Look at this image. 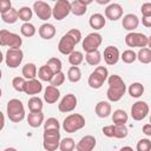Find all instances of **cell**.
<instances>
[{"label": "cell", "instance_id": "cell-1", "mask_svg": "<svg viewBox=\"0 0 151 151\" xmlns=\"http://www.w3.org/2000/svg\"><path fill=\"white\" fill-rule=\"evenodd\" d=\"M107 84H109V88L106 91V97L112 103H116V101H119L125 92L127 91L126 88V85L123 80V78L118 74H112V76H109L107 78Z\"/></svg>", "mask_w": 151, "mask_h": 151}, {"label": "cell", "instance_id": "cell-2", "mask_svg": "<svg viewBox=\"0 0 151 151\" xmlns=\"http://www.w3.org/2000/svg\"><path fill=\"white\" fill-rule=\"evenodd\" d=\"M6 113L12 123H20L25 118V107L20 99H9L6 106Z\"/></svg>", "mask_w": 151, "mask_h": 151}, {"label": "cell", "instance_id": "cell-3", "mask_svg": "<svg viewBox=\"0 0 151 151\" xmlns=\"http://www.w3.org/2000/svg\"><path fill=\"white\" fill-rule=\"evenodd\" d=\"M85 124L86 122H85L84 116H81L80 113H71L63 120L61 127L67 133H74L81 130L85 126Z\"/></svg>", "mask_w": 151, "mask_h": 151}, {"label": "cell", "instance_id": "cell-4", "mask_svg": "<svg viewBox=\"0 0 151 151\" xmlns=\"http://www.w3.org/2000/svg\"><path fill=\"white\" fill-rule=\"evenodd\" d=\"M107 78H109L107 68L105 66H97L94 68V71L91 72V74L88 76L87 84L91 88L98 90L104 85V83L107 80Z\"/></svg>", "mask_w": 151, "mask_h": 151}, {"label": "cell", "instance_id": "cell-5", "mask_svg": "<svg viewBox=\"0 0 151 151\" xmlns=\"http://www.w3.org/2000/svg\"><path fill=\"white\" fill-rule=\"evenodd\" d=\"M60 132L59 130H44L42 146L47 151H55L60 145Z\"/></svg>", "mask_w": 151, "mask_h": 151}, {"label": "cell", "instance_id": "cell-6", "mask_svg": "<svg viewBox=\"0 0 151 151\" xmlns=\"http://www.w3.org/2000/svg\"><path fill=\"white\" fill-rule=\"evenodd\" d=\"M0 45L7 46L9 48H20L22 45V38L13 32H9L7 29L0 31Z\"/></svg>", "mask_w": 151, "mask_h": 151}, {"label": "cell", "instance_id": "cell-7", "mask_svg": "<svg viewBox=\"0 0 151 151\" xmlns=\"http://www.w3.org/2000/svg\"><path fill=\"white\" fill-rule=\"evenodd\" d=\"M149 37L140 32H129L125 35V44L127 47H146Z\"/></svg>", "mask_w": 151, "mask_h": 151}, {"label": "cell", "instance_id": "cell-8", "mask_svg": "<svg viewBox=\"0 0 151 151\" xmlns=\"http://www.w3.org/2000/svg\"><path fill=\"white\" fill-rule=\"evenodd\" d=\"M24 60V52L21 48H8L5 55V63L9 68H17Z\"/></svg>", "mask_w": 151, "mask_h": 151}, {"label": "cell", "instance_id": "cell-9", "mask_svg": "<svg viewBox=\"0 0 151 151\" xmlns=\"http://www.w3.org/2000/svg\"><path fill=\"white\" fill-rule=\"evenodd\" d=\"M77 44L78 41L74 39V37L70 32H67L60 38L59 44H58V51L64 55H68L70 53L74 51V47Z\"/></svg>", "mask_w": 151, "mask_h": 151}, {"label": "cell", "instance_id": "cell-10", "mask_svg": "<svg viewBox=\"0 0 151 151\" xmlns=\"http://www.w3.org/2000/svg\"><path fill=\"white\" fill-rule=\"evenodd\" d=\"M71 13V2L68 0H57L52 8V17L60 21Z\"/></svg>", "mask_w": 151, "mask_h": 151}, {"label": "cell", "instance_id": "cell-11", "mask_svg": "<svg viewBox=\"0 0 151 151\" xmlns=\"http://www.w3.org/2000/svg\"><path fill=\"white\" fill-rule=\"evenodd\" d=\"M149 111H150V107H149L146 101L137 100L131 106V117L133 120L140 122V120L146 118V116L149 114Z\"/></svg>", "mask_w": 151, "mask_h": 151}, {"label": "cell", "instance_id": "cell-12", "mask_svg": "<svg viewBox=\"0 0 151 151\" xmlns=\"http://www.w3.org/2000/svg\"><path fill=\"white\" fill-rule=\"evenodd\" d=\"M101 42H103L101 34L98 32H92V33H88L84 38L81 45H83V50L85 52H91V51L98 50V47L101 45Z\"/></svg>", "mask_w": 151, "mask_h": 151}, {"label": "cell", "instance_id": "cell-13", "mask_svg": "<svg viewBox=\"0 0 151 151\" xmlns=\"http://www.w3.org/2000/svg\"><path fill=\"white\" fill-rule=\"evenodd\" d=\"M33 11L35 13V15L44 21H47L51 17H52V7L41 0H38L33 4Z\"/></svg>", "mask_w": 151, "mask_h": 151}, {"label": "cell", "instance_id": "cell-14", "mask_svg": "<svg viewBox=\"0 0 151 151\" xmlns=\"http://www.w3.org/2000/svg\"><path fill=\"white\" fill-rule=\"evenodd\" d=\"M77 104H78V99L76 94L67 93L66 96L63 97V99L58 104V110L63 113H68V112H72L77 107Z\"/></svg>", "mask_w": 151, "mask_h": 151}, {"label": "cell", "instance_id": "cell-15", "mask_svg": "<svg viewBox=\"0 0 151 151\" xmlns=\"http://www.w3.org/2000/svg\"><path fill=\"white\" fill-rule=\"evenodd\" d=\"M123 7L119 4H109L105 8V18L111 20V21H117L118 19H120L123 17Z\"/></svg>", "mask_w": 151, "mask_h": 151}, {"label": "cell", "instance_id": "cell-16", "mask_svg": "<svg viewBox=\"0 0 151 151\" xmlns=\"http://www.w3.org/2000/svg\"><path fill=\"white\" fill-rule=\"evenodd\" d=\"M120 59V52L116 46H107L104 50V61L110 65L113 66L116 65Z\"/></svg>", "mask_w": 151, "mask_h": 151}, {"label": "cell", "instance_id": "cell-17", "mask_svg": "<svg viewBox=\"0 0 151 151\" xmlns=\"http://www.w3.org/2000/svg\"><path fill=\"white\" fill-rule=\"evenodd\" d=\"M96 144H97V140L94 136L86 134L81 137L80 140L76 144V150L77 151H92L96 147Z\"/></svg>", "mask_w": 151, "mask_h": 151}, {"label": "cell", "instance_id": "cell-18", "mask_svg": "<svg viewBox=\"0 0 151 151\" xmlns=\"http://www.w3.org/2000/svg\"><path fill=\"white\" fill-rule=\"evenodd\" d=\"M42 91V84H41V80L39 79H28L26 80V84H25V90L24 92L28 96H37L39 94L40 92Z\"/></svg>", "mask_w": 151, "mask_h": 151}, {"label": "cell", "instance_id": "cell-19", "mask_svg": "<svg viewBox=\"0 0 151 151\" xmlns=\"http://www.w3.org/2000/svg\"><path fill=\"white\" fill-rule=\"evenodd\" d=\"M122 26H123L124 29H126L129 32H132L139 26V18L133 13H129V14L123 17Z\"/></svg>", "mask_w": 151, "mask_h": 151}, {"label": "cell", "instance_id": "cell-20", "mask_svg": "<svg viewBox=\"0 0 151 151\" xmlns=\"http://www.w3.org/2000/svg\"><path fill=\"white\" fill-rule=\"evenodd\" d=\"M60 98V91L57 86L53 85H48L46 86L45 91H44V100L47 104H54L58 101V99Z\"/></svg>", "mask_w": 151, "mask_h": 151}, {"label": "cell", "instance_id": "cell-21", "mask_svg": "<svg viewBox=\"0 0 151 151\" xmlns=\"http://www.w3.org/2000/svg\"><path fill=\"white\" fill-rule=\"evenodd\" d=\"M38 33H39V35H40L41 39H44V40H51L52 38H54V35L57 33V29H55V27H54L53 24L45 22V24H42L39 27Z\"/></svg>", "mask_w": 151, "mask_h": 151}, {"label": "cell", "instance_id": "cell-22", "mask_svg": "<svg viewBox=\"0 0 151 151\" xmlns=\"http://www.w3.org/2000/svg\"><path fill=\"white\" fill-rule=\"evenodd\" d=\"M94 112L99 118H107L111 113H112V107L111 104L109 101L105 100H100L97 103L96 107H94Z\"/></svg>", "mask_w": 151, "mask_h": 151}, {"label": "cell", "instance_id": "cell-23", "mask_svg": "<svg viewBox=\"0 0 151 151\" xmlns=\"http://www.w3.org/2000/svg\"><path fill=\"white\" fill-rule=\"evenodd\" d=\"M88 25L91 26V28H93L94 31L101 29L104 28V26L106 25V18L100 14V13H93L90 19H88Z\"/></svg>", "mask_w": 151, "mask_h": 151}, {"label": "cell", "instance_id": "cell-24", "mask_svg": "<svg viewBox=\"0 0 151 151\" xmlns=\"http://www.w3.org/2000/svg\"><path fill=\"white\" fill-rule=\"evenodd\" d=\"M27 123L33 129H37L41 124H44V113H42V111L29 112L28 116H27Z\"/></svg>", "mask_w": 151, "mask_h": 151}, {"label": "cell", "instance_id": "cell-25", "mask_svg": "<svg viewBox=\"0 0 151 151\" xmlns=\"http://www.w3.org/2000/svg\"><path fill=\"white\" fill-rule=\"evenodd\" d=\"M129 120V114L122 110V109H117L113 111L112 113V122L113 124H117V125H125Z\"/></svg>", "mask_w": 151, "mask_h": 151}, {"label": "cell", "instance_id": "cell-26", "mask_svg": "<svg viewBox=\"0 0 151 151\" xmlns=\"http://www.w3.org/2000/svg\"><path fill=\"white\" fill-rule=\"evenodd\" d=\"M53 76H54V72L51 70V67L47 64L40 66L38 70V78L41 81H51Z\"/></svg>", "mask_w": 151, "mask_h": 151}, {"label": "cell", "instance_id": "cell-27", "mask_svg": "<svg viewBox=\"0 0 151 151\" xmlns=\"http://www.w3.org/2000/svg\"><path fill=\"white\" fill-rule=\"evenodd\" d=\"M85 60L90 66H98L100 64V61H101V53L98 50L91 51V52H86Z\"/></svg>", "mask_w": 151, "mask_h": 151}, {"label": "cell", "instance_id": "cell-28", "mask_svg": "<svg viewBox=\"0 0 151 151\" xmlns=\"http://www.w3.org/2000/svg\"><path fill=\"white\" fill-rule=\"evenodd\" d=\"M37 73H38V70H37V66L35 64L33 63H27L22 66V70H21V74L22 77H25L27 80L28 79H34L37 77Z\"/></svg>", "mask_w": 151, "mask_h": 151}, {"label": "cell", "instance_id": "cell-29", "mask_svg": "<svg viewBox=\"0 0 151 151\" xmlns=\"http://www.w3.org/2000/svg\"><path fill=\"white\" fill-rule=\"evenodd\" d=\"M1 19L6 24H14L19 20V13L18 9H15L14 7H12L11 9H8L5 13H1Z\"/></svg>", "mask_w": 151, "mask_h": 151}, {"label": "cell", "instance_id": "cell-30", "mask_svg": "<svg viewBox=\"0 0 151 151\" xmlns=\"http://www.w3.org/2000/svg\"><path fill=\"white\" fill-rule=\"evenodd\" d=\"M144 90H145V88H144V85H143L142 83L136 81V83H132V84L129 86L127 92H129V94H130L132 98H139V97L143 96Z\"/></svg>", "mask_w": 151, "mask_h": 151}, {"label": "cell", "instance_id": "cell-31", "mask_svg": "<svg viewBox=\"0 0 151 151\" xmlns=\"http://www.w3.org/2000/svg\"><path fill=\"white\" fill-rule=\"evenodd\" d=\"M28 110L29 112H38V111H42V99L39 98L38 96H32L28 99Z\"/></svg>", "mask_w": 151, "mask_h": 151}, {"label": "cell", "instance_id": "cell-32", "mask_svg": "<svg viewBox=\"0 0 151 151\" xmlns=\"http://www.w3.org/2000/svg\"><path fill=\"white\" fill-rule=\"evenodd\" d=\"M87 11V6L81 4L79 0H74L71 2V13L76 17H81L86 13Z\"/></svg>", "mask_w": 151, "mask_h": 151}, {"label": "cell", "instance_id": "cell-33", "mask_svg": "<svg viewBox=\"0 0 151 151\" xmlns=\"http://www.w3.org/2000/svg\"><path fill=\"white\" fill-rule=\"evenodd\" d=\"M18 13H19V20H21L24 22H28L33 17L34 11H33V8H31L28 6H22L18 9Z\"/></svg>", "mask_w": 151, "mask_h": 151}, {"label": "cell", "instance_id": "cell-34", "mask_svg": "<svg viewBox=\"0 0 151 151\" xmlns=\"http://www.w3.org/2000/svg\"><path fill=\"white\" fill-rule=\"evenodd\" d=\"M137 59L142 64H150L151 63V48H149L147 46L142 47L137 53Z\"/></svg>", "mask_w": 151, "mask_h": 151}, {"label": "cell", "instance_id": "cell-35", "mask_svg": "<svg viewBox=\"0 0 151 151\" xmlns=\"http://www.w3.org/2000/svg\"><path fill=\"white\" fill-rule=\"evenodd\" d=\"M20 32H21V34H22L24 37H26V38H32V37L37 33V28H35V26H34L33 24H31V22L28 21V22H24V24L21 25Z\"/></svg>", "mask_w": 151, "mask_h": 151}, {"label": "cell", "instance_id": "cell-36", "mask_svg": "<svg viewBox=\"0 0 151 151\" xmlns=\"http://www.w3.org/2000/svg\"><path fill=\"white\" fill-rule=\"evenodd\" d=\"M83 61H84V54H83V52L74 50L72 53L68 54V63L72 66H79Z\"/></svg>", "mask_w": 151, "mask_h": 151}, {"label": "cell", "instance_id": "cell-37", "mask_svg": "<svg viewBox=\"0 0 151 151\" xmlns=\"http://www.w3.org/2000/svg\"><path fill=\"white\" fill-rule=\"evenodd\" d=\"M67 79L71 83H78L81 79V71L78 66H71L67 71Z\"/></svg>", "mask_w": 151, "mask_h": 151}, {"label": "cell", "instance_id": "cell-38", "mask_svg": "<svg viewBox=\"0 0 151 151\" xmlns=\"http://www.w3.org/2000/svg\"><path fill=\"white\" fill-rule=\"evenodd\" d=\"M129 134V130L125 125H117L113 124V133H112V138H117V139H123Z\"/></svg>", "mask_w": 151, "mask_h": 151}, {"label": "cell", "instance_id": "cell-39", "mask_svg": "<svg viewBox=\"0 0 151 151\" xmlns=\"http://www.w3.org/2000/svg\"><path fill=\"white\" fill-rule=\"evenodd\" d=\"M74 149H76V142L73 138L66 137V138H63L60 140V145H59L60 151H72Z\"/></svg>", "mask_w": 151, "mask_h": 151}, {"label": "cell", "instance_id": "cell-40", "mask_svg": "<svg viewBox=\"0 0 151 151\" xmlns=\"http://www.w3.org/2000/svg\"><path fill=\"white\" fill-rule=\"evenodd\" d=\"M120 59L123 60V63L125 64H132L137 60V53L133 50H125L122 54H120Z\"/></svg>", "mask_w": 151, "mask_h": 151}, {"label": "cell", "instance_id": "cell-41", "mask_svg": "<svg viewBox=\"0 0 151 151\" xmlns=\"http://www.w3.org/2000/svg\"><path fill=\"white\" fill-rule=\"evenodd\" d=\"M46 64L51 67V70H52L54 73L60 72L61 68H63V63H61V60H60L59 58H57V57H52V58H50V59L47 60Z\"/></svg>", "mask_w": 151, "mask_h": 151}, {"label": "cell", "instance_id": "cell-42", "mask_svg": "<svg viewBox=\"0 0 151 151\" xmlns=\"http://www.w3.org/2000/svg\"><path fill=\"white\" fill-rule=\"evenodd\" d=\"M26 78L25 77H15L12 80V86L17 92H24L25 90V84H26Z\"/></svg>", "mask_w": 151, "mask_h": 151}, {"label": "cell", "instance_id": "cell-43", "mask_svg": "<svg viewBox=\"0 0 151 151\" xmlns=\"http://www.w3.org/2000/svg\"><path fill=\"white\" fill-rule=\"evenodd\" d=\"M44 130H60V123L57 118H47L44 123Z\"/></svg>", "mask_w": 151, "mask_h": 151}, {"label": "cell", "instance_id": "cell-44", "mask_svg": "<svg viewBox=\"0 0 151 151\" xmlns=\"http://www.w3.org/2000/svg\"><path fill=\"white\" fill-rule=\"evenodd\" d=\"M137 151H150L151 150V139L147 138H142L138 140L136 145Z\"/></svg>", "mask_w": 151, "mask_h": 151}, {"label": "cell", "instance_id": "cell-45", "mask_svg": "<svg viewBox=\"0 0 151 151\" xmlns=\"http://www.w3.org/2000/svg\"><path fill=\"white\" fill-rule=\"evenodd\" d=\"M64 81H65V74H64V72L63 71H60V72H57V73H54V76H53V78H52V80L50 81V84L51 85H53V86H60V85H63L64 84Z\"/></svg>", "mask_w": 151, "mask_h": 151}, {"label": "cell", "instance_id": "cell-46", "mask_svg": "<svg viewBox=\"0 0 151 151\" xmlns=\"http://www.w3.org/2000/svg\"><path fill=\"white\" fill-rule=\"evenodd\" d=\"M12 8L11 0H0V13H5Z\"/></svg>", "mask_w": 151, "mask_h": 151}, {"label": "cell", "instance_id": "cell-47", "mask_svg": "<svg viewBox=\"0 0 151 151\" xmlns=\"http://www.w3.org/2000/svg\"><path fill=\"white\" fill-rule=\"evenodd\" d=\"M142 15H150L151 14V2H144L140 6Z\"/></svg>", "mask_w": 151, "mask_h": 151}, {"label": "cell", "instance_id": "cell-48", "mask_svg": "<svg viewBox=\"0 0 151 151\" xmlns=\"http://www.w3.org/2000/svg\"><path fill=\"white\" fill-rule=\"evenodd\" d=\"M142 24H143V26L150 28L151 27V14L150 15H142Z\"/></svg>", "mask_w": 151, "mask_h": 151}, {"label": "cell", "instance_id": "cell-49", "mask_svg": "<svg viewBox=\"0 0 151 151\" xmlns=\"http://www.w3.org/2000/svg\"><path fill=\"white\" fill-rule=\"evenodd\" d=\"M142 131L145 136L147 137H151V123H147V124H144L143 127H142Z\"/></svg>", "mask_w": 151, "mask_h": 151}, {"label": "cell", "instance_id": "cell-50", "mask_svg": "<svg viewBox=\"0 0 151 151\" xmlns=\"http://www.w3.org/2000/svg\"><path fill=\"white\" fill-rule=\"evenodd\" d=\"M98 5H109L111 2V0H94Z\"/></svg>", "mask_w": 151, "mask_h": 151}, {"label": "cell", "instance_id": "cell-51", "mask_svg": "<svg viewBox=\"0 0 151 151\" xmlns=\"http://www.w3.org/2000/svg\"><path fill=\"white\" fill-rule=\"evenodd\" d=\"M79 1H80L81 4H84V5H86V6H87V5L92 4V2L94 1V0H79Z\"/></svg>", "mask_w": 151, "mask_h": 151}, {"label": "cell", "instance_id": "cell-52", "mask_svg": "<svg viewBox=\"0 0 151 151\" xmlns=\"http://www.w3.org/2000/svg\"><path fill=\"white\" fill-rule=\"evenodd\" d=\"M147 47L151 48V35L149 37V40H147Z\"/></svg>", "mask_w": 151, "mask_h": 151}, {"label": "cell", "instance_id": "cell-53", "mask_svg": "<svg viewBox=\"0 0 151 151\" xmlns=\"http://www.w3.org/2000/svg\"><path fill=\"white\" fill-rule=\"evenodd\" d=\"M122 150H132V147L131 146H123Z\"/></svg>", "mask_w": 151, "mask_h": 151}, {"label": "cell", "instance_id": "cell-54", "mask_svg": "<svg viewBox=\"0 0 151 151\" xmlns=\"http://www.w3.org/2000/svg\"><path fill=\"white\" fill-rule=\"evenodd\" d=\"M150 123H151V116H150Z\"/></svg>", "mask_w": 151, "mask_h": 151}, {"label": "cell", "instance_id": "cell-55", "mask_svg": "<svg viewBox=\"0 0 151 151\" xmlns=\"http://www.w3.org/2000/svg\"><path fill=\"white\" fill-rule=\"evenodd\" d=\"M52 1H57V0H52Z\"/></svg>", "mask_w": 151, "mask_h": 151}]
</instances>
